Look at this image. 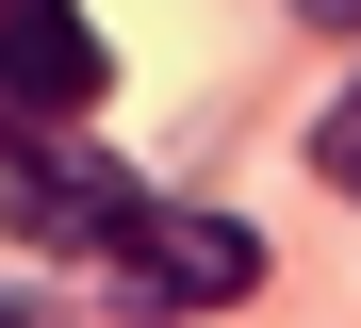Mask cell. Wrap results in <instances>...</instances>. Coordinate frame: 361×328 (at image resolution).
I'll list each match as a JSON object with an SVG mask.
<instances>
[{
  "label": "cell",
  "mask_w": 361,
  "mask_h": 328,
  "mask_svg": "<svg viewBox=\"0 0 361 328\" xmlns=\"http://www.w3.org/2000/svg\"><path fill=\"white\" fill-rule=\"evenodd\" d=\"M0 214H17L33 246H82V262H115V246H132V214H148V197L115 181L99 148H17V164H0Z\"/></svg>",
  "instance_id": "obj_1"
},
{
  "label": "cell",
  "mask_w": 361,
  "mask_h": 328,
  "mask_svg": "<svg viewBox=\"0 0 361 328\" xmlns=\"http://www.w3.org/2000/svg\"><path fill=\"white\" fill-rule=\"evenodd\" d=\"M115 83V49L82 33V0H0V115H82Z\"/></svg>",
  "instance_id": "obj_2"
},
{
  "label": "cell",
  "mask_w": 361,
  "mask_h": 328,
  "mask_svg": "<svg viewBox=\"0 0 361 328\" xmlns=\"http://www.w3.org/2000/svg\"><path fill=\"white\" fill-rule=\"evenodd\" d=\"M115 262H132L148 296H180V312H230V296L263 279V246L230 230V214H164V197L132 214V246H115Z\"/></svg>",
  "instance_id": "obj_3"
},
{
  "label": "cell",
  "mask_w": 361,
  "mask_h": 328,
  "mask_svg": "<svg viewBox=\"0 0 361 328\" xmlns=\"http://www.w3.org/2000/svg\"><path fill=\"white\" fill-rule=\"evenodd\" d=\"M312 164H329V181H345V197H361V83H345V99H329V131H312Z\"/></svg>",
  "instance_id": "obj_4"
},
{
  "label": "cell",
  "mask_w": 361,
  "mask_h": 328,
  "mask_svg": "<svg viewBox=\"0 0 361 328\" xmlns=\"http://www.w3.org/2000/svg\"><path fill=\"white\" fill-rule=\"evenodd\" d=\"M295 17H329V33H361V0H295Z\"/></svg>",
  "instance_id": "obj_5"
}]
</instances>
